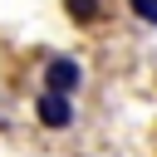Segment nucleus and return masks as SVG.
Here are the masks:
<instances>
[{
  "instance_id": "1",
  "label": "nucleus",
  "mask_w": 157,
  "mask_h": 157,
  "mask_svg": "<svg viewBox=\"0 0 157 157\" xmlns=\"http://www.w3.org/2000/svg\"><path fill=\"white\" fill-rule=\"evenodd\" d=\"M78 83H83L78 59H64V54H59V59H49V64H44V88H49V93H64V98H69Z\"/></svg>"
},
{
  "instance_id": "2",
  "label": "nucleus",
  "mask_w": 157,
  "mask_h": 157,
  "mask_svg": "<svg viewBox=\"0 0 157 157\" xmlns=\"http://www.w3.org/2000/svg\"><path fill=\"white\" fill-rule=\"evenodd\" d=\"M34 113H39V123H44V128H69V123H74V108H69V98H64V93H49V88L39 93Z\"/></svg>"
},
{
  "instance_id": "3",
  "label": "nucleus",
  "mask_w": 157,
  "mask_h": 157,
  "mask_svg": "<svg viewBox=\"0 0 157 157\" xmlns=\"http://www.w3.org/2000/svg\"><path fill=\"white\" fill-rule=\"evenodd\" d=\"M64 10H69L78 25H88V20L98 15V0H64Z\"/></svg>"
},
{
  "instance_id": "4",
  "label": "nucleus",
  "mask_w": 157,
  "mask_h": 157,
  "mask_svg": "<svg viewBox=\"0 0 157 157\" xmlns=\"http://www.w3.org/2000/svg\"><path fill=\"white\" fill-rule=\"evenodd\" d=\"M132 10H137L142 20H157V0H132Z\"/></svg>"
}]
</instances>
